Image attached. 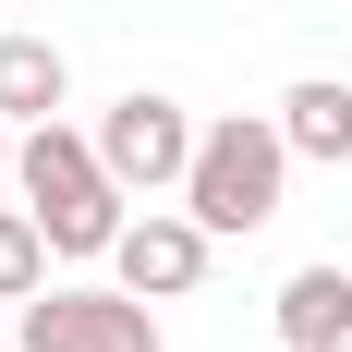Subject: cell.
Masks as SVG:
<instances>
[{
	"instance_id": "8fae6325",
	"label": "cell",
	"mask_w": 352,
	"mask_h": 352,
	"mask_svg": "<svg viewBox=\"0 0 352 352\" xmlns=\"http://www.w3.org/2000/svg\"><path fill=\"white\" fill-rule=\"evenodd\" d=\"M0 12H25V0H0Z\"/></svg>"
},
{
	"instance_id": "9c48e42d",
	"label": "cell",
	"mask_w": 352,
	"mask_h": 352,
	"mask_svg": "<svg viewBox=\"0 0 352 352\" xmlns=\"http://www.w3.org/2000/svg\"><path fill=\"white\" fill-rule=\"evenodd\" d=\"M49 231H36V207H0V304H25V292H49Z\"/></svg>"
},
{
	"instance_id": "6da1fadb",
	"label": "cell",
	"mask_w": 352,
	"mask_h": 352,
	"mask_svg": "<svg viewBox=\"0 0 352 352\" xmlns=\"http://www.w3.org/2000/svg\"><path fill=\"white\" fill-rule=\"evenodd\" d=\"M12 195L36 207V231L61 255H109L122 243V170L98 158V134H73V122H25V146H12Z\"/></svg>"
},
{
	"instance_id": "5b68a950",
	"label": "cell",
	"mask_w": 352,
	"mask_h": 352,
	"mask_svg": "<svg viewBox=\"0 0 352 352\" xmlns=\"http://www.w3.org/2000/svg\"><path fill=\"white\" fill-rule=\"evenodd\" d=\"M207 219L195 207H146V219H122V243H109V267H122V292H146V304H182V292L207 280Z\"/></svg>"
},
{
	"instance_id": "3957f363",
	"label": "cell",
	"mask_w": 352,
	"mask_h": 352,
	"mask_svg": "<svg viewBox=\"0 0 352 352\" xmlns=\"http://www.w3.org/2000/svg\"><path fill=\"white\" fill-rule=\"evenodd\" d=\"M195 146H207V134H195V109H182V98H158V85H134V98L98 122V158L122 170V195H182Z\"/></svg>"
},
{
	"instance_id": "ba28073f",
	"label": "cell",
	"mask_w": 352,
	"mask_h": 352,
	"mask_svg": "<svg viewBox=\"0 0 352 352\" xmlns=\"http://www.w3.org/2000/svg\"><path fill=\"white\" fill-rule=\"evenodd\" d=\"M280 134H292V158L352 170V85H340V73H304V85L280 98Z\"/></svg>"
},
{
	"instance_id": "277c9868",
	"label": "cell",
	"mask_w": 352,
	"mask_h": 352,
	"mask_svg": "<svg viewBox=\"0 0 352 352\" xmlns=\"http://www.w3.org/2000/svg\"><path fill=\"white\" fill-rule=\"evenodd\" d=\"M12 352H158L146 292H25Z\"/></svg>"
},
{
	"instance_id": "30bf717a",
	"label": "cell",
	"mask_w": 352,
	"mask_h": 352,
	"mask_svg": "<svg viewBox=\"0 0 352 352\" xmlns=\"http://www.w3.org/2000/svg\"><path fill=\"white\" fill-rule=\"evenodd\" d=\"M0 195H12V134H0Z\"/></svg>"
},
{
	"instance_id": "52a82bcc",
	"label": "cell",
	"mask_w": 352,
	"mask_h": 352,
	"mask_svg": "<svg viewBox=\"0 0 352 352\" xmlns=\"http://www.w3.org/2000/svg\"><path fill=\"white\" fill-rule=\"evenodd\" d=\"M61 98H73L61 36H0V122H61Z\"/></svg>"
},
{
	"instance_id": "7c38bea8",
	"label": "cell",
	"mask_w": 352,
	"mask_h": 352,
	"mask_svg": "<svg viewBox=\"0 0 352 352\" xmlns=\"http://www.w3.org/2000/svg\"><path fill=\"white\" fill-rule=\"evenodd\" d=\"M328 352H352V340H328Z\"/></svg>"
},
{
	"instance_id": "7a4b0ae2",
	"label": "cell",
	"mask_w": 352,
	"mask_h": 352,
	"mask_svg": "<svg viewBox=\"0 0 352 352\" xmlns=\"http://www.w3.org/2000/svg\"><path fill=\"white\" fill-rule=\"evenodd\" d=\"M280 182H292V134L255 122V109H231V122H207L195 170H182V207L231 243V231H267V219H280Z\"/></svg>"
},
{
	"instance_id": "8992f818",
	"label": "cell",
	"mask_w": 352,
	"mask_h": 352,
	"mask_svg": "<svg viewBox=\"0 0 352 352\" xmlns=\"http://www.w3.org/2000/svg\"><path fill=\"white\" fill-rule=\"evenodd\" d=\"M267 316H280V352H328V340H352V267H292Z\"/></svg>"
}]
</instances>
